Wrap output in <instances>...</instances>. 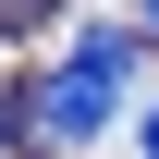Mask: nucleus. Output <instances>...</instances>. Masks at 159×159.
Here are the masks:
<instances>
[{"label":"nucleus","instance_id":"obj_3","mask_svg":"<svg viewBox=\"0 0 159 159\" xmlns=\"http://www.w3.org/2000/svg\"><path fill=\"white\" fill-rule=\"evenodd\" d=\"M135 37H159V0H135Z\"/></svg>","mask_w":159,"mask_h":159},{"label":"nucleus","instance_id":"obj_2","mask_svg":"<svg viewBox=\"0 0 159 159\" xmlns=\"http://www.w3.org/2000/svg\"><path fill=\"white\" fill-rule=\"evenodd\" d=\"M135 159H159V110H147V122H135Z\"/></svg>","mask_w":159,"mask_h":159},{"label":"nucleus","instance_id":"obj_1","mask_svg":"<svg viewBox=\"0 0 159 159\" xmlns=\"http://www.w3.org/2000/svg\"><path fill=\"white\" fill-rule=\"evenodd\" d=\"M61 61H86V74L135 86V74H147V37H135V25H74V37H61Z\"/></svg>","mask_w":159,"mask_h":159}]
</instances>
